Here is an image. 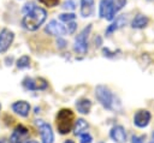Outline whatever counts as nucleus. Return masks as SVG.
Wrapping results in <instances>:
<instances>
[{
	"label": "nucleus",
	"mask_w": 154,
	"mask_h": 143,
	"mask_svg": "<svg viewBox=\"0 0 154 143\" xmlns=\"http://www.w3.org/2000/svg\"><path fill=\"white\" fill-rule=\"evenodd\" d=\"M23 10L25 12V16L22 19V24L29 31L37 30L42 25V23L46 20V17H47L46 10L38 6H35L34 2H28Z\"/></svg>",
	"instance_id": "nucleus-1"
},
{
	"label": "nucleus",
	"mask_w": 154,
	"mask_h": 143,
	"mask_svg": "<svg viewBox=\"0 0 154 143\" xmlns=\"http://www.w3.org/2000/svg\"><path fill=\"white\" fill-rule=\"evenodd\" d=\"M126 0H101L99 6V14L106 20H112L118 11L123 8Z\"/></svg>",
	"instance_id": "nucleus-2"
},
{
	"label": "nucleus",
	"mask_w": 154,
	"mask_h": 143,
	"mask_svg": "<svg viewBox=\"0 0 154 143\" xmlns=\"http://www.w3.org/2000/svg\"><path fill=\"white\" fill-rule=\"evenodd\" d=\"M57 129L59 131V133L61 135H66L71 131L72 126H73V121H75V114L71 109L69 108H63L58 112L57 118Z\"/></svg>",
	"instance_id": "nucleus-3"
},
{
	"label": "nucleus",
	"mask_w": 154,
	"mask_h": 143,
	"mask_svg": "<svg viewBox=\"0 0 154 143\" xmlns=\"http://www.w3.org/2000/svg\"><path fill=\"white\" fill-rule=\"evenodd\" d=\"M95 96L97 99V101L107 109H111L113 107V101H114V96L112 94V91L105 87V85H97L95 88Z\"/></svg>",
	"instance_id": "nucleus-4"
},
{
	"label": "nucleus",
	"mask_w": 154,
	"mask_h": 143,
	"mask_svg": "<svg viewBox=\"0 0 154 143\" xmlns=\"http://www.w3.org/2000/svg\"><path fill=\"white\" fill-rule=\"evenodd\" d=\"M91 30V25L85 26L75 38V44H73V49L75 52L79 53V54H85L88 50V36L90 34Z\"/></svg>",
	"instance_id": "nucleus-5"
},
{
	"label": "nucleus",
	"mask_w": 154,
	"mask_h": 143,
	"mask_svg": "<svg viewBox=\"0 0 154 143\" xmlns=\"http://www.w3.org/2000/svg\"><path fill=\"white\" fill-rule=\"evenodd\" d=\"M23 87L28 90H45L48 87V83L46 79L38 77V78H30L26 77L23 79Z\"/></svg>",
	"instance_id": "nucleus-6"
},
{
	"label": "nucleus",
	"mask_w": 154,
	"mask_h": 143,
	"mask_svg": "<svg viewBox=\"0 0 154 143\" xmlns=\"http://www.w3.org/2000/svg\"><path fill=\"white\" fill-rule=\"evenodd\" d=\"M36 125H37V127L40 130L42 143H53L54 135H53V131H52L51 125L47 124V123H45L43 120H36Z\"/></svg>",
	"instance_id": "nucleus-7"
},
{
	"label": "nucleus",
	"mask_w": 154,
	"mask_h": 143,
	"mask_svg": "<svg viewBox=\"0 0 154 143\" xmlns=\"http://www.w3.org/2000/svg\"><path fill=\"white\" fill-rule=\"evenodd\" d=\"M150 118H152V114H150L149 111H147V109H140L134 115V124L137 127L143 129V127L148 126V124L150 121Z\"/></svg>",
	"instance_id": "nucleus-8"
},
{
	"label": "nucleus",
	"mask_w": 154,
	"mask_h": 143,
	"mask_svg": "<svg viewBox=\"0 0 154 143\" xmlns=\"http://www.w3.org/2000/svg\"><path fill=\"white\" fill-rule=\"evenodd\" d=\"M14 34L8 29H2L0 31V53H5L12 44Z\"/></svg>",
	"instance_id": "nucleus-9"
},
{
	"label": "nucleus",
	"mask_w": 154,
	"mask_h": 143,
	"mask_svg": "<svg viewBox=\"0 0 154 143\" xmlns=\"http://www.w3.org/2000/svg\"><path fill=\"white\" fill-rule=\"evenodd\" d=\"M45 31L47 34L52 35V36H61V35H64L66 32V28L63 24L58 23V20H51L47 24Z\"/></svg>",
	"instance_id": "nucleus-10"
},
{
	"label": "nucleus",
	"mask_w": 154,
	"mask_h": 143,
	"mask_svg": "<svg viewBox=\"0 0 154 143\" xmlns=\"http://www.w3.org/2000/svg\"><path fill=\"white\" fill-rule=\"evenodd\" d=\"M28 136H29V130L23 125H18L11 136V141L12 143H23L24 141H26Z\"/></svg>",
	"instance_id": "nucleus-11"
},
{
	"label": "nucleus",
	"mask_w": 154,
	"mask_h": 143,
	"mask_svg": "<svg viewBox=\"0 0 154 143\" xmlns=\"http://www.w3.org/2000/svg\"><path fill=\"white\" fill-rule=\"evenodd\" d=\"M109 136L117 143H125V141H126V132L122 125L113 126L109 131Z\"/></svg>",
	"instance_id": "nucleus-12"
},
{
	"label": "nucleus",
	"mask_w": 154,
	"mask_h": 143,
	"mask_svg": "<svg viewBox=\"0 0 154 143\" xmlns=\"http://www.w3.org/2000/svg\"><path fill=\"white\" fill-rule=\"evenodd\" d=\"M12 109L13 112H16L18 115L20 117H28L29 115V112H30V105L26 102V101H16L13 105H12Z\"/></svg>",
	"instance_id": "nucleus-13"
},
{
	"label": "nucleus",
	"mask_w": 154,
	"mask_h": 143,
	"mask_svg": "<svg viewBox=\"0 0 154 143\" xmlns=\"http://www.w3.org/2000/svg\"><path fill=\"white\" fill-rule=\"evenodd\" d=\"M94 13V0H81V14L90 17Z\"/></svg>",
	"instance_id": "nucleus-14"
},
{
	"label": "nucleus",
	"mask_w": 154,
	"mask_h": 143,
	"mask_svg": "<svg viewBox=\"0 0 154 143\" xmlns=\"http://www.w3.org/2000/svg\"><path fill=\"white\" fill-rule=\"evenodd\" d=\"M76 108L81 114H88L91 109V102L88 99H79L76 101Z\"/></svg>",
	"instance_id": "nucleus-15"
},
{
	"label": "nucleus",
	"mask_w": 154,
	"mask_h": 143,
	"mask_svg": "<svg viewBox=\"0 0 154 143\" xmlns=\"http://www.w3.org/2000/svg\"><path fill=\"white\" fill-rule=\"evenodd\" d=\"M88 127H89L88 123H87L84 119L79 118V119H77V120L75 121V125H73V133H75L76 136H77V135L79 136L81 133L85 132Z\"/></svg>",
	"instance_id": "nucleus-16"
},
{
	"label": "nucleus",
	"mask_w": 154,
	"mask_h": 143,
	"mask_svg": "<svg viewBox=\"0 0 154 143\" xmlns=\"http://www.w3.org/2000/svg\"><path fill=\"white\" fill-rule=\"evenodd\" d=\"M147 24H148V18L143 14H137L131 22V26L135 29H143L144 26H147Z\"/></svg>",
	"instance_id": "nucleus-17"
},
{
	"label": "nucleus",
	"mask_w": 154,
	"mask_h": 143,
	"mask_svg": "<svg viewBox=\"0 0 154 143\" xmlns=\"http://www.w3.org/2000/svg\"><path fill=\"white\" fill-rule=\"evenodd\" d=\"M125 23H126V19H125L124 17H119V18H117L116 22H113V23L107 28V30H106V35H111L112 32H114L116 30H118L119 28H122L123 25H125Z\"/></svg>",
	"instance_id": "nucleus-18"
},
{
	"label": "nucleus",
	"mask_w": 154,
	"mask_h": 143,
	"mask_svg": "<svg viewBox=\"0 0 154 143\" xmlns=\"http://www.w3.org/2000/svg\"><path fill=\"white\" fill-rule=\"evenodd\" d=\"M30 65V58L28 55H23L17 60V67L18 68H26Z\"/></svg>",
	"instance_id": "nucleus-19"
},
{
	"label": "nucleus",
	"mask_w": 154,
	"mask_h": 143,
	"mask_svg": "<svg viewBox=\"0 0 154 143\" xmlns=\"http://www.w3.org/2000/svg\"><path fill=\"white\" fill-rule=\"evenodd\" d=\"M75 18H76V14L73 13H63L59 16V19L63 22H72L75 20Z\"/></svg>",
	"instance_id": "nucleus-20"
},
{
	"label": "nucleus",
	"mask_w": 154,
	"mask_h": 143,
	"mask_svg": "<svg viewBox=\"0 0 154 143\" xmlns=\"http://www.w3.org/2000/svg\"><path fill=\"white\" fill-rule=\"evenodd\" d=\"M79 137H81V143H91V141H93L91 135H90V133H88L87 131H85V132H83V133H81V135H79Z\"/></svg>",
	"instance_id": "nucleus-21"
},
{
	"label": "nucleus",
	"mask_w": 154,
	"mask_h": 143,
	"mask_svg": "<svg viewBox=\"0 0 154 143\" xmlns=\"http://www.w3.org/2000/svg\"><path fill=\"white\" fill-rule=\"evenodd\" d=\"M76 28H77V24L72 20V22H67V26H66V32H69V34H73L75 32V30H76Z\"/></svg>",
	"instance_id": "nucleus-22"
},
{
	"label": "nucleus",
	"mask_w": 154,
	"mask_h": 143,
	"mask_svg": "<svg viewBox=\"0 0 154 143\" xmlns=\"http://www.w3.org/2000/svg\"><path fill=\"white\" fill-rule=\"evenodd\" d=\"M40 2H42L43 5L48 6V7H54L59 4V0H38Z\"/></svg>",
	"instance_id": "nucleus-23"
},
{
	"label": "nucleus",
	"mask_w": 154,
	"mask_h": 143,
	"mask_svg": "<svg viewBox=\"0 0 154 143\" xmlns=\"http://www.w3.org/2000/svg\"><path fill=\"white\" fill-rule=\"evenodd\" d=\"M75 7H76V4L73 0H67L63 5V8H65V10H75Z\"/></svg>",
	"instance_id": "nucleus-24"
},
{
	"label": "nucleus",
	"mask_w": 154,
	"mask_h": 143,
	"mask_svg": "<svg viewBox=\"0 0 154 143\" xmlns=\"http://www.w3.org/2000/svg\"><path fill=\"white\" fill-rule=\"evenodd\" d=\"M131 143H144V136H132Z\"/></svg>",
	"instance_id": "nucleus-25"
},
{
	"label": "nucleus",
	"mask_w": 154,
	"mask_h": 143,
	"mask_svg": "<svg viewBox=\"0 0 154 143\" xmlns=\"http://www.w3.org/2000/svg\"><path fill=\"white\" fill-rule=\"evenodd\" d=\"M57 44H58V47H59V48H64V47H65V44H66V42H65L63 38H58Z\"/></svg>",
	"instance_id": "nucleus-26"
},
{
	"label": "nucleus",
	"mask_w": 154,
	"mask_h": 143,
	"mask_svg": "<svg viewBox=\"0 0 154 143\" xmlns=\"http://www.w3.org/2000/svg\"><path fill=\"white\" fill-rule=\"evenodd\" d=\"M64 143H75V142H73L72 139H67V141H65Z\"/></svg>",
	"instance_id": "nucleus-27"
},
{
	"label": "nucleus",
	"mask_w": 154,
	"mask_h": 143,
	"mask_svg": "<svg viewBox=\"0 0 154 143\" xmlns=\"http://www.w3.org/2000/svg\"><path fill=\"white\" fill-rule=\"evenodd\" d=\"M25 143H38V142H36V141H26Z\"/></svg>",
	"instance_id": "nucleus-28"
},
{
	"label": "nucleus",
	"mask_w": 154,
	"mask_h": 143,
	"mask_svg": "<svg viewBox=\"0 0 154 143\" xmlns=\"http://www.w3.org/2000/svg\"><path fill=\"white\" fill-rule=\"evenodd\" d=\"M150 143H154V133H153V138H152V142Z\"/></svg>",
	"instance_id": "nucleus-29"
},
{
	"label": "nucleus",
	"mask_w": 154,
	"mask_h": 143,
	"mask_svg": "<svg viewBox=\"0 0 154 143\" xmlns=\"http://www.w3.org/2000/svg\"><path fill=\"white\" fill-rule=\"evenodd\" d=\"M0 109H1V105H0Z\"/></svg>",
	"instance_id": "nucleus-30"
},
{
	"label": "nucleus",
	"mask_w": 154,
	"mask_h": 143,
	"mask_svg": "<svg viewBox=\"0 0 154 143\" xmlns=\"http://www.w3.org/2000/svg\"><path fill=\"white\" fill-rule=\"evenodd\" d=\"M100 143H103V142H100Z\"/></svg>",
	"instance_id": "nucleus-31"
}]
</instances>
